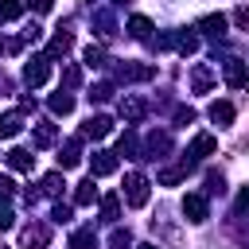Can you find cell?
<instances>
[{
  "instance_id": "obj_1",
  "label": "cell",
  "mask_w": 249,
  "mask_h": 249,
  "mask_svg": "<svg viewBox=\"0 0 249 249\" xmlns=\"http://www.w3.org/2000/svg\"><path fill=\"white\" fill-rule=\"evenodd\" d=\"M124 202H128L132 210H140V206L148 202V179H144L140 171H128V175H124Z\"/></svg>"
},
{
  "instance_id": "obj_2",
  "label": "cell",
  "mask_w": 249,
  "mask_h": 249,
  "mask_svg": "<svg viewBox=\"0 0 249 249\" xmlns=\"http://www.w3.org/2000/svg\"><path fill=\"white\" fill-rule=\"evenodd\" d=\"M47 78H51V58H47V54H39V58H31V62L23 66V82H27L31 89L47 86Z\"/></svg>"
},
{
  "instance_id": "obj_3",
  "label": "cell",
  "mask_w": 249,
  "mask_h": 249,
  "mask_svg": "<svg viewBox=\"0 0 249 249\" xmlns=\"http://www.w3.org/2000/svg\"><path fill=\"white\" fill-rule=\"evenodd\" d=\"M222 74H226V82L237 86V89L249 86V62H241V58H226V62H222Z\"/></svg>"
},
{
  "instance_id": "obj_4",
  "label": "cell",
  "mask_w": 249,
  "mask_h": 249,
  "mask_svg": "<svg viewBox=\"0 0 249 249\" xmlns=\"http://www.w3.org/2000/svg\"><path fill=\"white\" fill-rule=\"evenodd\" d=\"M144 113H148V101H144V97H136V93H124V97H121V117H124L128 124H136Z\"/></svg>"
},
{
  "instance_id": "obj_5",
  "label": "cell",
  "mask_w": 249,
  "mask_h": 249,
  "mask_svg": "<svg viewBox=\"0 0 249 249\" xmlns=\"http://www.w3.org/2000/svg\"><path fill=\"white\" fill-rule=\"evenodd\" d=\"M226 27H230V23H226V16H222V12H210V16H202V19H198V31H202V35H210V39H222V35H226Z\"/></svg>"
},
{
  "instance_id": "obj_6",
  "label": "cell",
  "mask_w": 249,
  "mask_h": 249,
  "mask_svg": "<svg viewBox=\"0 0 249 249\" xmlns=\"http://www.w3.org/2000/svg\"><path fill=\"white\" fill-rule=\"evenodd\" d=\"M218 152V140L210 136V132H198L195 140H191V148H187V156H195V160H206V156H214Z\"/></svg>"
},
{
  "instance_id": "obj_7",
  "label": "cell",
  "mask_w": 249,
  "mask_h": 249,
  "mask_svg": "<svg viewBox=\"0 0 249 249\" xmlns=\"http://www.w3.org/2000/svg\"><path fill=\"white\" fill-rule=\"evenodd\" d=\"M47 241H51V230L43 222H35V226L23 230V249H47Z\"/></svg>"
},
{
  "instance_id": "obj_8",
  "label": "cell",
  "mask_w": 249,
  "mask_h": 249,
  "mask_svg": "<svg viewBox=\"0 0 249 249\" xmlns=\"http://www.w3.org/2000/svg\"><path fill=\"white\" fill-rule=\"evenodd\" d=\"M113 132V121L105 117V113H97V117H89L86 124H82V136H93V140H101V136H109Z\"/></svg>"
},
{
  "instance_id": "obj_9",
  "label": "cell",
  "mask_w": 249,
  "mask_h": 249,
  "mask_svg": "<svg viewBox=\"0 0 249 249\" xmlns=\"http://www.w3.org/2000/svg\"><path fill=\"white\" fill-rule=\"evenodd\" d=\"M183 214H187V222H206V198L202 195H187L183 198Z\"/></svg>"
},
{
  "instance_id": "obj_10",
  "label": "cell",
  "mask_w": 249,
  "mask_h": 249,
  "mask_svg": "<svg viewBox=\"0 0 249 249\" xmlns=\"http://www.w3.org/2000/svg\"><path fill=\"white\" fill-rule=\"evenodd\" d=\"M89 171H93V175H113V171H117V152H93Z\"/></svg>"
},
{
  "instance_id": "obj_11",
  "label": "cell",
  "mask_w": 249,
  "mask_h": 249,
  "mask_svg": "<svg viewBox=\"0 0 249 249\" xmlns=\"http://www.w3.org/2000/svg\"><path fill=\"white\" fill-rule=\"evenodd\" d=\"M78 163H82V144H78V140H66V148L58 152V167L70 171V167H78Z\"/></svg>"
},
{
  "instance_id": "obj_12",
  "label": "cell",
  "mask_w": 249,
  "mask_h": 249,
  "mask_svg": "<svg viewBox=\"0 0 249 249\" xmlns=\"http://www.w3.org/2000/svg\"><path fill=\"white\" fill-rule=\"evenodd\" d=\"M210 121H214L218 128L233 124V105H230V101H214V105H210Z\"/></svg>"
},
{
  "instance_id": "obj_13",
  "label": "cell",
  "mask_w": 249,
  "mask_h": 249,
  "mask_svg": "<svg viewBox=\"0 0 249 249\" xmlns=\"http://www.w3.org/2000/svg\"><path fill=\"white\" fill-rule=\"evenodd\" d=\"M31 163H35V156H31L27 148H12V152H8V167H12V171H31Z\"/></svg>"
},
{
  "instance_id": "obj_14",
  "label": "cell",
  "mask_w": 249,
  "mask_h": 249,
  "mask_svg": "<svg viewBox=\"0 0 249 249\" xmlns=\"http://www.w3.org/2000/svg\"><path fill=\"white\" fill-rule=\"evenodd\" d=\"M171 47H175L179 54H195V51H198V35H191V31H179V35H171Z\"/></svg>"
},
{
  "instance_id": "obj_15",
  "label": "cell",
  "mask_w": 249,
  "mask_h": 249,
  "mask_svg": "<svg viewBox=\"0 0 249 249\" xmlns=\"http://www.w3.org/2000/svg\"><path fill=\"white\" fill-rule=\"evenodd\" d=\"M54 140H58V128H54L51 121H39V124H35V144H39V148H51Z\"/></svg>"
},
{
  "instance_id": "obj_16",
  "label": "cell",
  "mask_w": 249,
  "mask_h": 249,
  "mask_svg": "<svg viewBox=\"0 0 249 249\" xmlns=\"http://www.w3.org/2000/svg\"><path fill=\"white\" fill-rule=\"evenodd\" d=\"M19 128H23V117H19V113H4V117H0V140H12Z\"/></svg>"
},
{
  "instance_id": "obj_17",
  "label": "cell",
  "mask_w": 249,
  "mask_h": 249,
  "mask_svg": "<svg viewBox=\"0 0 249 249\" xmlns=\"http://www.w3.org/2000/svg\"><path fill=\"white\" fill-rule=\"evenodd\" d=\"M47 105H51V113H54V117H66V113L74 109V97L58 89V93H51V101H47Z\"/></svg>"
},
{
  "instance_id": "obj_18",
  "label": "cell",
  "mask_w": 249,
  "mask_h": 249,
  "mask_svg": "<svg viewBox=\"0 0 249 249\" xmlns=\"http://www.w3.org/2000/svg\"><path fill=\"white\" fill-rule=\"evenodd\" d=\"M187 171H191V163H187V160H183L179 167H163V171H160V183H163V187H175V183H183V175H187Z\"/></svg>"
},
{
  "instance_id": "obj_19",
  "label": "cell",
  "mask_w": 249,
  "mask_h": 249,
  "mask_svg": "<svg viewBox=\"0 0 249 249\" xmlns=\"http://www.w3.org/2000/svg\"><path fill=\"white\" fill-rule=\"evenodd\" d=\"M93 198H97V187H93V175H89V179H82V183H78V191H74V202H78V206H89Z\"/></svg>"
},
{
  "instance_id": "obj_20",
  "label": "cell",
  "mask_w": 249,
  "mask_h": 249,
  "mask_svg": "<svg viewBox=\"0 0 249 249\" xmlns=\"http://www.w3.org/2000/svg\"><path fill=\"white\" fill-rule=\"evenodd\" d=\"M70 249H97V233H93V226L78 230V233L70 237Z\"/></svg>"
},
{
  "instance_id": "obj_21",
  "label": "cell",
  "mask_w": 249,
  "mask_h": 249,
  "mask_svg": "<svg viewBox=\"0 0 249 249\" xmlns=\"http://www.w3.org/2000/svg\"><path fill=\"white\" fill-rule=\"evenodd\" d=\"M70 47H74V35H70V31H58V35H54V43H51V51H47V58H58V54H66Z\"/></svg>"
},
{
  "instance_id": "obj_22",
  "label": "cell",
  "mask_w": 249,
  "mask_h": 249,
  "mask_svg": "<svg viewBox=\"0 0 249 249\" xmlns=\"http://www.w3.org/2000/svg\"><path fill=\"white\" fill-rule=\"evenodd\" d=\"M148 31H152V19L148 16H132L128 19V35L132 39H148Z\"/></svg>"
},
{
  "instance_id": "obj_23",
  "label": "cell",
  "mask_w": 249,
  "mask_h": 249,
  "mask_svg": "<svg viewBox=\"0 0 249 249\" xmlns=\"http://www.w3.org/2000/svg\"><path fill=\"white\" fill-rule=\"evenodd\" d=\"M62 187H66V183H62V175H58V171H51V175H43V179H39V191H43V195H51V198H54Z\"/></svg>"
},
{
  "instance_id": "obj_24",
  "label": "cell",
  "mask_w": 249,
  "mask_h": 249,
  "mask_svg": "<svg viewBox=\"0 0 249 249\" xmlns=\"http://www.w3.org/2000/svg\"><path fill=\"white\" fill-rule=\"evenodd\" d=\"M101 218H105V222H117V218H121V198H117V195H105V198H101Z\"/></svg>"
},
{
  "instance_id": "obj_25",
  "label": "cell",
  "mask_w": 249,
  "mask_h": 249,
  "mask_svg": "<svg viewBox=\"0 0 249 249\" xmlns=\"http://www.w3.org/2000/svg\"><path fill=\"white\" fill-rule=\"evenodd\" d=\"M117 78H128V82H144V78H152V66H121V70H117Z\"/></svg>"
},
{
  "instance_id": "obj_26",
  "label": "cell",
  "mask_w": 249,
  "mask_h": 249,
  "mask_svg": "<svg viewBox=\"0 0 249 249\" xmlns=\"http://www.w3.org/2000/svg\"><path fill=\"white\" fill-rule=\"evenodd\" d=\"M19 12H23V4H19V0H0V23L19 19Z\"/></svg>"
},
{
  "instance_id": "obj_27",
  "label": "cell",
  "mask_w": 249,
  "mask_h": 249,
  "mask_svg": "<svg viewBox=\"0 0 249 249\" xmlns=\"http://www.w3.org/2000/svg\"><path fill=\"white\" fill-rule=\"evenodd\" d=\"M82 62H86V66H93V70H97V66H105V51H101V47H93V43H89V47H86V54H82Z\"/></svg>"
},
{
  "instance_id": "obj_28",
  "label": "cell",
  "mask_w": 249,
  "mask_h": 249,
  "mask_svg": "<svg viewBox=\"0 0 249 249\" xmlns=\"http://www.w3.org/2000/svg\"><path fill=\"white\" fill-rule=\"evenodd\" d=\"M191 86H195V93H206V89H210V70L198 66V70L191 74Z\"/></svg>"
},
{
  "instance_id": "obj_29",
  "label": "cell",
  "mask_w": 249,
  "mask_h": 249,
  "mask_svg": "<svg viewBox=\"0 0 249 249\" xmlns=\"http://www.w3.org/2000/svg\"><path fill=\"white\" fill-rule=\"evenodd\" d=\"M109 97H113V86H109V82H97V86L89 89V101H109Z\"/></svg>"
},
{
  "instance_id": "obj_30",
  "label": "cell",
  "mask_w": 249,
  "mask_h": 249,
  "mask_svg": "<svg viewBox=\"0 0 249 249\" xmlns=\"http://www.w3.org/2000/svg\"><path fill=\"white\" fill-rule=\"evenodd\" d=\"M19 47H23V39H8V35H0V54H19Z\"/></svg>"
},
{
  "instance_id": "obj_31",
  "label": "cell",
  "mask_w": 249,
  "mask_h": 249,
  "mask_svg": "<svg viewBox=\"0 0 249 249\" xmlns=\"http://www.w3.org/2000/svg\"><path fill=\"white\" fill-rule=\"evenodd\" d=\"M148 148L152 152H167V132H152L148 136Z\"/></svg>"
},
{
  "instance_id": "obj_32",
  "label": "cell",
  "mask_w": 249,
  "mask_h": 249,
  "mask_svg": "<svg viewBox=\"0 0 249 249\" xmlns=\"http://www.w3.org/2000/svg\"><path fill=\"white\" fill-rule=\"evenodd\" d=\"M109 245H113V249H128V245H132V237H128V230H117V233L109 237Z\"/></svg>"
},
{
  "instance_id": "obj_33",
  "label": "cell",
  "mask_w": 249,
  "mask_h": 249,
  "mask_svg": "<svg viewBox=\"0 0 249 249\" xmlns=\"http://www.w3.org/2000/svg\"><path fill=\"white\" fill-rule=\"evenodd\" d=\"M12 222H16L12 206H8V202H0V230H12Z\"/></svg>"
},
{
  "instance_id": "obj_34",
  "label": "cell",
  "mask_w": 249,
  "mask_h": 249,
  "mask_svg": "<svg viewBox=\"0 0 249 249\" xmlns=\"http://www.w3.org/2000/svg\"><path fill=\"white\" fill-rule=\"evenodd\" d=\"M51 218H54V222H70V206H66V202H54Z\"/></svg>"
},
{
  "instance_id": "obj_35",
  "label": "cell",
  "mask_w": 249,
  "mask_h": 249,
  "mask_svg": "<svg viewBox=\"0 0 249 249\" xmlns=\"http://www.w3.org/2000/svg\"><path fill=\"white\" fill-rule=\"evenodd\" d=\"M206 187H210V191H218V195H222V191H226V179H222V175H214V171H210V175H206Z\"/></svg>"
},
{
  "instance_id": "obj_36",
  "label": "cell",
  "mask_w": 249,
  "mask_h": 249,
  "mask_svg": "<svg viewBox=\"0 0 249 249\" xmlns=\"http://www.w3.org/2000/svg\"><path fill=\"white\" fill-rule=\"evenodd\" d=\"M124 152H136V136H132V132L121 136V156H124Z\"/></svg>"
},
{
  "instance_id": "obj_37",
  "label": "cell",
  "mask_w": 249,
  "mask_h": 249,
  "mask_svg": "<svg viewBox=\"0 0 249 249\" xmlns=\"http://www.w3.org/2000/svg\"><path fill=\"white\" fill-rule=\"evenodd\" d=\"M12 195H16V183H12V179H0V198H4V202H8V198H12Z\"/></svg>"
},
{
  "instance_id": "obj_38",
  "label": "cell",
  "mask_w": 249,
  "mask_h": 249,
  "mask_svg": "<svg viewBox=\"0 0 249 249\" xmlns=\"http://www.w3.org/2000/svg\"><path fill=\"white\" fill-rule=\"evenodd\" d=\"M78 78H82V70H78V66H70V70L62 74V82H66V86H78Z\"/></svg>"
},
{
  "instance_id": "obj_39",
  "label": "cell",
  "mask_w": 249,
  "mask_h": 249,
  "mask_svg": "<svg viewBox=\"0 0 249 249\" xmlns=\"http://www.w3.org/2000/svg\"><path fill=\"white\" fill-rule=\"evenodd\" d=\"M175 121H179V124H191V121H195V109H175Z\"/></svg>"
},
{
  "instance_id": "obj_40",
  "label": "cell",
  "mask_w": 249,
  "mask_h": 249,
  "mask_svg": "<svg viewBox=\"0 0 249 249\" xmlns=\"http://www.w3.org/2000/svg\"><path fill=\"white\" fill-rule=\"evenodd\" d=\"M31 8H35V12H43V16H47V12H51V8H54V0H31Z\"/></svg>"
},
{
  "instance_id": "obj_41",
  "label": "cell",
  "mask_w": 249,
  "mask_h": 249,
  "mask_svg": "<svg viewBox=\"0 0 249 249\" xmlns=\"http://www.w3.org/2000/svg\"><path fill=\"white\" fill-rule=\"evenodd\" d=\"M237 210H249V183H245L241 195H237Z\"/></svg>"
},
{
  "instance_id": "obj_42",
  "label": "cell",
  "mask_w": 249,
  "mask_h": 249,
  "mask_svg": "<svg viewBox=\"0 0 249 249\" xmlns=\"http://www.w3.org/2000/svg\"><path fill=\"white\" fill-rule=\"evenodd\" d=\"M233 19H237L241 27H249V8H237V16H233Z\"/></svg>"
},
{
  "instance_id": "obj_43",
  "label": "cell",
  "mask_w": 249,
  "mask_h": 249,
  "mask_svg": "<svg viewBox=\"0 0 249 249\" xmlns=\"http://www.w3.org/2000/svg\"><path fill=\"white\" fill-rule=\"evenodd\" d=\"M136 249H160V245H152V241H144V245H136Z\"/></svg>"
},
{
  "instance_id": "obj_44",
  "label": "cell",
  "mask_w": 249,
  "mask_h": 249,
  "mask_svg": "<svg viewBox=\"0 0 249 249\" xmlns=\"http://www.w3.org/2000/svg\"><path fill=\"white\" fill-rule=\"evenodd\" d=\"M0 249H8V245H0Z\"/></svg>"
}]
</instances>
